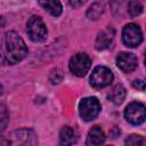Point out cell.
<instances>
[{"mask_svg": "<svg viewBox=\"0 0 146 146\" xmlns=\"http://www.w3.org/2000/svg\"><path fill=\"white\" fill-rule=\"evenodd\" d=\"M27 55V47L22 36L15 31L3 34L0 43V60L5 65H15Z\"/></svg>", "mask_w": 146, "mask_h": 146, "instance_id": "cell-1", "label": "cell"}, {"mask_svg": "<svg viewBox=\"0 0 146 146\" xmlns=\"http://www.w3.org/2000/svg\"><path fill=\"white\" fill-rule=\"evenodd\" d=\"M100 103L96 97H84L79 103V114L86 122L96 119L100 113Z\"/></svg>", "mask_w": 146, "mask_h": 146, "instance_id": "cell-2", "label": "cell"}, {"mask_svg": "<svg viewBox=\"0 0 146 146\" xmlns=\"http://www.w3.org/2000/svg\"><path fill=\"white\" fill-rule=\"evenodd\" d=\"M26 33L32 41L40 42V41L46 40L47 34H48V30H47V26H46L44 22L42 21V18L33 15L27 21Z\"/></svg>", "mask_w": 146, "mask_h": 146, "instance_id": "cell-3", "label": "cell"}, {"mask_svg": "<svg viewBox=\"0 0 146 146\" xmlns=\"http://www.w3.org/2000/svg\"><path fill=\"white\" fill-rule=\"evenodd\" d=\"M114 76L112 71L106 66H96L90 75V86L95 89H103L110 86Z\"/></svg>", "mask_w": 146, "mask_h": 146, "instance_id": "cell-4", "label": "cell"}, {"mask_svg": "<svg viewBox=\"0 0 146 146\" xmlns=\"http://www.w3.org/2000/svg\"><path fill=\"white\" fill-rule=\"evenodd\" d=\"M91 66V58L86 52L74 54L68 62L70 71L76 76H84Z\"/></svg>", "mask_w": 146, "mask_h": 146, "instance_id": "cell-5", "label": "cell"}, {"mask_svg": "<svg viewBox=\"0 0 146 146\" xmlns=\"http://www.w3.org/2000/svg\"><path fill=\"white\" fill-rule=\"evenodd\" d=\"M122 41L129 48L138 47L143 41V33L140 27L135 23L127 24L122 30Z\"/></svg>", "mask_w": 146, "mask_h": 146, "instance_id": "cell-6", "label": "cell"}, {"mask_svg": "<svg viewBox=\"0 0 146 146\" xmlns=\"http://www.w3.org/2000/svg\"><path fill=\"white\" fill-rule=\"evenodd\" d=\"M124 117L129 123H131L133 125L141 124L146 117L145 105L139 102L130 103L124 110Z\"/></svg>", "mask_w": 146, "mask_h": 146, "instance_id": "cell-7", "label": "cell"}, {"mask_svg": "<svg viewBox=\"0 0 146 146\" xmlns=\"http://www.w3.org/2000/svg\"><path fill=\"white\" fill-rule=\"evenodd\" d=\"M10 141L15 145H35L38 143L36 133L32 129L22 128L11 132Z\"/></svg>", "mask_w": 146, "mask_h": 146, "instance_id": "cell-8", "label": "cell"}, {"mask_svg": "<svg viewBox=\"0 0 146 146\" xmlns=\"http://www.w3.org/2000/svg\"><path fill=\"white\" fill-rule=\"evenodd\" d=\"M116 65L122 72L130 73L137 67V57L131 52L122 51L116 56Z\"/></svg>", "mask_w": 146, "mask_h": 146, "instance_id": "cell-9", "label": "cell"}, {"mask_svg": "<svg viewBox=\"0 0 146 146\" xmlns=\"http://www.w3.org/2000/svg\"><path fill=\"white\" fill-rule=\"evenodd\" d=\"M114 41V30L112 27H107L100 31L95 41V48L97 50H105L112 46Z\"/></svg>", "mask_w": 146, "mask_h": 146, "instance_id": "cell-10", "label": "cell"}, {"mask_svg": "<svg viewBox=\"0 0 146 146\" xmlns=\"http://www.w3.org/2000/svg\"><path fill=\"white\" fill-rule=\"evenodd\" d=\"M105 139H106V137H105V133L102 130V128L98 127V125H95L88 132V136H87V139H86V145L98 146V145L104 144Z\"/></svg>", "mask_w": 146, "mask_h": 146, "instance_id": "cell-11", "label": "cell"}, {"mask_svg": "<svg viewBox=\"0 0 146 146\" xmlns=\"http://www.w3.org/2000/svg\"><path fill=\"white\" fill-rule=\"evenodd\" d=\"M36 1L51 16H54V17L60 16V14L63 11V7H62V3L59 0H36Z\"/></svg>", "mask_w": 146, "mask_h": 146, "instance_id": "cell-12", "label": "cell"}, {"mask_svg": "<svg viewBox=\"0 0 146 146\" xmlns=\"http://www.w3.org/2000/svg\"><path fill=\"white\" fill-rule=\"evenodd\" d=\"M125 95H127V91H125V88L121 84V83H117L115 84L111 91L108 92L107 95V98L115 105H120L122 104V102L124 100L125 98Z\"/></svg>", "mask_w": 146, "mask_h": 146, "instance_id": "cell-13", "label": "cell"}, {"mask_svg": "<svg viewBox=\"0 0 146 146\" xmlns=\"http://www.w3.org/2000/svg\"><path fill=\"white\" fill-rule=\"evenodd\" d=\"M76 141V135L72 127L65 125L59 132V144L60 145H72Z\"/></svg>", "mask_w": 146, "mask_h": 146, "instance_id": "cell-14", "label": "cell"}, {"mask_svg": "<svg viewBox=\"0 0 146 146\" xmlns=\"http://www.w3.org/2000/svg\"><path fill=\"white\" fill-rule=\"evenodd\" d=\"M105 11V6L103 2H95L94 5L90 6V8L87 10V17L89 19L96 21L98 19Z\"/></svg>", "mask_w": 146, "mask_h": 146, "instance_id": "cell-15", "label": "cell"}, {"mask_svg": "<svg viewBox=\"0 0 146 146\" xmlns=\"http://www.w3.org/2000/svg\"><path fill=\"white\" fill-rule=\"evenodd\" d=\"M143 9H144V7H143V5L139 0H130L127 5V10H128L129 15L132 16V17L140 15Z\"/></svg>", "mask_w": 146, "mask_h": 146, "instance_id": "cell-16", "label": "cell"}, {"mask_svg": "<svg viewBox=\"0 0 146 146\" xmlns=\"http://www.w3.org/2000/svg\"><path fill=\"white\" fill-rule=\"evenodd\" d=\"M9 122V112L6 107V105L0 104V132H2Z\"/></svg>", "mask_w": 146, "mask_h": 146, "instance_id": "cell-17", "label": "cell"}, {"mask_svg": "<svg viewBox=\"0 0 146 146\" xmlns=\"http://www.w3.org/2000/svg\"><path fill=\"white\" fill-rule=\"evenodd\" d=\"M125 145H145L146 140L144 139V137L139 136V135H130L125 140H124Z\"/></svg>", "mask_w": 146, "mask_h": 146, "instance_id": "cell-18", "label": "cell"}, {"mask_svg": "<svg viewBox=\"0 0 146 146\" xmlns=\"http://www.w3.org/2000/svg\"><path fill=\"white\" fill-rule=\"evenodd\" d=\"M49 80L51 81L52 84H57V83H59V82L63 80V73H62V71L58 70V68H55V70L50 73Z\"/></svg>", "mask_w": 146, "mask_h": 146, "instance_id": "cell-19", "label": "cell"}, {"mask_svg": "<svg viewBox=\"0 0 146 146\" xmlns=\"http://www.w3.org/2000/svg\"><path fill=\"white\" fill-rule=\"evenodd\" d=\"M86 2H87V0H70V5L73 8H79L82 5H84Z\"/></svg>", "mask_w": 146, "mask_h": 146, "instance_id": "cell-20", "label": "cell"}, {"mask_svg": "<svg viewBox=\"0 0 146 146\" xmlns=\"http://www.w3.org/2000/svg\"><path fill=\"white\" fill-rule=\"evenodd\" d=\"M132 84H133L135 88H137L139 90H144L145 89V82H144V80H135Z\"/></svg>", "mask_w": 146, "mask_h": 146, "instance_id": "cell-21", "label": "cell"}, {"mask_svg": "<svg viewBox=\"0 0 146 146\" xmlns=\"http://www.w3.org/2000/svg\"><path fill=\"white\" fill-rule=\"evenodd\" d=\"M11 144V141L8 139V140H6V139H3L2 137H0V145H10Z\"/></svg>", "mask_w": 146, "mask_h": 146, "instance_id": "cell-22", "label": "cell"}, {"mask_svg": "<svg viewBox=\"0 0 146 146\" xmlns=\"http://www.w3.org/2000/svg\"><path fill=\"white\" fill-rule=\"evenodd\" d=\"M5 26V18L2 16H0V30Z\"/></svg>", "mask_w": 146, "mask_h": 146, "instance_id": "cell-23", "label": "cell"}, {"mask_svg": "<svg viewBox=\"0 0 146 146\" xmlns=\"http://www.w3.org/2000/svg\"><path fill=\"white\" fill-rule=\"evenodd\" d=\"M2 94H3V87H2L1 84H0V96H1Z\"/></svg>", "mask_w": 146, "mask_h": 146, "instance_id": "cell-24", "label": "cell"}]
</instances>
